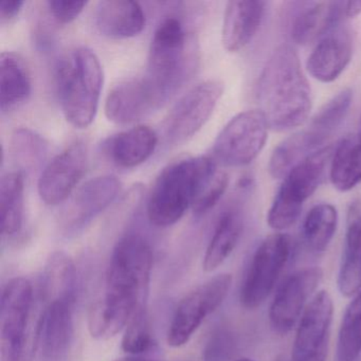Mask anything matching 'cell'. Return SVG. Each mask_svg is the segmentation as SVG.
I'll return each mask as SVG.
<instances>
[{"label":"cell","mask_w":361,"mask_h":361,"mask_svg":"<svg viewBox=\"0 0 361 361\" xmlns=\"http://www.w3.org/2000/svg\"><path fill=\"white\" fill-rule=\"evenodd\" d=\"M337 284L346 298L361 290V214L354 209L348 217Z\"/></svg>","instance_id":"24"},{"label":"cell","mask_w":361,"mask_h":361,"mask_svg":"<svg viewBox=\"0 0 361 361\" xmlns=\"http://www.w3.org/2000/svg\"><path fill=\"white\" fill-rule=\"evenodd\" d=\"M242 232L243 219L238 211H227L219 217L204 253L202 262L204 271H214L223 265L238 246Z\"/></svg>","instance_id":"25"},{"label":"cell","mask_w":361,"mask_h":361,"mask_svg":"<svg viewBox=\"0 0 361 361\" xmlns=\"http://www.w3.org/2000/svg\"><path fill=\"white\" fill-rule=\"evenodd\" d=\"M331 185L340 192H348L361 183V141L359 137L342 139L329 166Z\"/></svg>","instance_id":"26"},{"label":"cell","mask_w":361,"mask_h":361,"mask_svg":"<svg viewBox=\"0 0 361 361\" xmlns=\"http://www.w3.org/2000/svg\"><path fill=\"white\" fill-rule=\"evenodd\" d=\"M56 90L63 114L77 128L90 126L96 118L104 75L98 56L79 47L59 62Z\"/></svg>","instance_id":"4"},{"label":"cell","mask_w":361,"mask_h":361,"mask_svg":"<svg viewBox=\"0 0 361 361\" xmlns=\"http://www.w3.org/2000/svg\"><path fill=\"white\" fill-rule=\"evenodd\" d=\"M268 130L267 120L259 109L238 114L224 126L215 139V159L226 166L251 164L265 147Z\"/></svg>","instance_id":"8"},{"label":"cell","mask_w":361,"mask_h":361,"mask_svg":"<svg viewBox=\"0 0 361 361\" xmlns=\"http://www.w3.org/2000/svg\"><path fill=\"white\" fill-rule=\"evenodd\" d=\"M265 1L232 0L226 6L221 42L229 52H238L251 43L265 16Z\"/></svg>","instance_id":"18"},{"label":"cell","mask_w":361,"mask_h":361,"mask_svg":"<svg viewBox=\"0 0 361 361\" xmlns=\"http://www.w3.org/2000/svg\"><path fill=\"white\" fill-rule=\"evenodd\" d=\"M320 147L321 143L307 128L291 135L274 149L270 157L268 170L272 178L284 179L297 164Z\"/></svg>","instance_id":"27"},{"label":"cell","mask_w":361,"mask_h":361,"mask_svg":"<svg viewBox=\"0 0 361 361\" xmlns=\"http://www.w3.org/2000/svg\"><path fill=\"white\" fill-rule=\"evenodd\" d=\"M338 226L337 209L331 204L312 207L306 214L302 227L303 240L308 250L322 253L331 244Z\"/></svg>","instance_id":"30"},{"label":"cell","mask_w":361,"mask_h":361,"mask_svg":"<svg viewBox=\"0 0 361 361\" xmlns=\"http://www.w3.org/2000/svg\"><path fill=\"white\" fill-rule=\"evenodd\" d=\"M228 185H229V176L224 172L216 173L197 200L194 202L192 207L194 214L202 216L209 212L211 209L214 208L227 191Z\"/></svg>","instance_id":"36"},{"label":"cell","mask_w":361,"mask_h":361,"mask_svg":"<svg viewBox=\"0 0 361 361\" xmlns=\"http://www.w3.org/2000/svg\"><path fill=\"white\" fill-rule=\"evenodd\" d=\"M293 253V240L282 232L271 234L259 245L251 257L240 290L243 307H259L274 291Z\"/></svg>","instance_id":"7"},{"label":"cell","mask_w":361,"mask_h":361,"mask_svg":"<svg viewBox=\"0 0 361 361\" xmlns=\"http://www.w3.org/2000/svg\"><path fill=\"white\" fill-rule=\"evenodd\" d=\"M331 147H321L295 166L283 179L267 214L270 228L281 232L293 227L304 202L318 189L331 157Z\"/></svg>","instance_id":"6"},{"label":"cell","mask_w":361,"mask_h":361,"mask_svg":"<svg viewBox=\"0 0 361 361\" xmlns=\"http://www.w3.org/2000/svg\"><path fill=\"white\" fill-rule=\"evenodd\" d=\"M25 177L22 171L4 175L0 181V219L4 235L12 236L24 223Z\"/></svg>","instance_id":"28"},{"label":"cell","mask_w":361,"mask_h":361,"mask_svg":"<svg viewBox=\"0 0 361 361\" xmlns=\"http://www.w3.org/2000/svg\"><path fill=\"white\" fill-rule=\"evenodd\" d=\"M359 139H360L361 141V122H360V133H359Z\"/></svg>","instance_id":"42"},{"label":"cell","mask_w":361,"mask_h":361,"mask_svg":"<svg viewBox=\"0 0 361 361\" xmlns=\"http://www.w3.org/2000/svg\"><path fill=\"white\" fill-rule=\"evenodd\" d=\"M77 271L73 259L63 251L50 255L44 276V293L47 302L52 300H75Z\"/></svg>","instance_id":"29"},{"label":"cell","mask_w":361,"mask_h":361,"mask_svg":"<svg viewBox=\"0 0 361 361\" xmlns=\"http://www.w3.org/2000/svg\"><path fill=\"white\" fill-rule=\"evenodd\" d=\"M39 319L35 320V293L30 281L22 276L10 280L0 303L1 361H32L39 346Z\"/></svg>","instance_id":"5"},{"label":"cell","mask_w":361,"mask_h":361,"mask_svg":"<svg viewBox=\"0 0 361 361\" xmlns=\"http://www.w3.org/2000/svg\"><path fill=\"white\" fill-rule=\"evenodd\" d=\"M170 98V92L145 73L121 82L109 92L105 115L117 124L135 123L158 111Z\"/></svg>","instance_id":"12"},{"label":"cell","mask_w":361,"mask_h":361,"mask_svg":"<svg viewBox=\"0 0 361 361\" xmlns=\"http://www.w3.org/2000/svg\"><path fill=\"white\" fill-rule=\"evenodd\" d=\"M48 147L47 140L29 128H18L12 134V156L26 169L41 166L47 157Z\"/></svg>","instance_id":"33"},{"label":"cell","mask_w":361,"mask_h":361,"mask_svg":"<svg viewBox=\"0 0 361 361\" xmlns=\"http://www.w3.org/2000/svg\"><path fill=\"white\" fill-rule=\"evenodd\" d=\"M323 278L319 267L298 270L282 283L270 304L268 320L274 333L284 336L299 323Z\"/></svg>","instance_id":"14"},{"label":"cell","mask_w":361,"mask_h":361,"mask_svg":"<svg viewBox=\"0 0 361 361\" xmlns=\"http://www.w3.org/2000/svg\"><path fill=\"white\" fill-rule=\"evenodd\" d=\"M157 145V133L149 126H138L111 137L106 151L117 166L135 168L147 161Z\"/></svg>","instance_id":"22"},{"label":"cell","mask_w":361,"mask_h":361,"mask_svg":"<svg viewBox=\"0 0 361 361\" xmlns=\"http://www.w3.org/2000/svg\"><path fill=\"white\" fill-rule=\"evenodd\" d=\"M152 266L153 252L142 236L128 234L117 243L107 268L104 293L88 317L92 337H115L137 312L147 307Z\"/></svg>","instance_id":"1"},{"label":"cell","mask_w":361,"mask_h":361,"mask_svg":"<svg viewBox=\"0 0 361 361\" xmlns=\"http://www.w3.org/2000/svg\"><path fill=\"white\" fill-rule=\"evenodd\" d=\"M185 48L187 32L183 23L175 16L164 18L152 39L147 73L171 94L185 78Z\"/></svg>","instance_id":"10"},{"label":"cell","mask_w":361,"mask_h":361,"mask_svg":"<svg viewBox=\"0 0 361 361\" xmlns=\"http://www.w3.org/2000/svg\"><path fill=\"white\" fill-rule=\"evenodd\" d=\"M224 83L210 79L190 88L175 103L164 121V133L173 145L185 142L208 122L224 94Z\"/></svg>","instance_id":"11"},{"label":"cell","mask_w":361,"mask_h":361,"mask_svg":"<svg viewBox=\"0 0 361 361\" xmlns=\"http://www.w3.org/2000/svg\"><path fill=\"white\" fill-rule=\"evenodd\" d=\"M154 345L147 307L134 314L124 329L122 350L132 356L149 352Z\"/></svg>","instance_id":"34"},{"label":"cell","mask_w":361,"mask_h":361,"mask_svg":"<svg viewBox=\"0 0 361 361\" xmlns=\"http://www.w3.org/2000/svg\"><path fill=\"white\" fill-rule=\"evenodd\" d=\"M87 4L83 0H48L47 7L56 22L69 24L82 13Z\"/></svg>","instance_id":"37"},{"label":"cell","mask_w":361,"mask_h":361,"mask_svg":"<svg viewBox=\"0 0 361 361\" xmlns=\"http://www.w3.org/2000/svg\"><path fill=\"white\" fill-rule=\"evenodd\" d=\"M94 23L101 35L111 39H128L142 32L145 13L132 0H104L97 6Z\"/></svg>","instance_id":"21"},{"label":"cell","mask_w":361,"mask_h":361,"mask_svg":"<svg viewBox=\"0 0 361 361\" xmlns=\"http://www.w3.org/2000/svg\"><path fill=\"white\" fill-rule=\"evenodd\" d=\"M257 100L270 130L287 132L307 120L312 90L290 46L276 48L266 63L257 84Z\"/></svg>","instance_id":"2"},{"label":"cell","mask_w":361,"mask_h":361,"mask_svg":"<svg viewBox=\"0 0 361 361\" xmlns=\"http://www.w3.org/2000/svg\"><path fill=\"white\" fill-rule=\"evenodd\" d=\"M334 303L329 291L320 290L306 306L291 348V361H326Z\"/></svg>","instance_id":"13"},{"label":"cell","mask_w":361,"mask_h":361,"mask_svg":"<svg viewBox=\"0 0 361 361\" xmlns=\"http://www.w3.org/2000/svg\"><path fill=\"white\" fill-rule=\"evenodd\" d=\"M216 173V164L208 156L169 164L158 175L149 194L147 213L152 225L166 228L180 221Z\"/></svg>","instance_id":"3"},{"label":"cell","mask_w":361,"mask_h":361,"mask_svg":"<svg viewBox=\"0 0 361 361\" xmlns=\"http://www.w3.org/2000/svg\"><path fill=\"white\" fill-rule=\"evenodd\" d=\"M121 191V183L114 175L90 179L75 192L65 214L66 230L75 231L90 224L105 210Z\"/></svg>","instance_id":"16"},{"label":"cell","mask_w":361,"mask_h":361,"mask_svg":"<svg viewBox=\"0 0 361 361\" xmlns=\"http://www.w3.org/2000/svg\"><path fill=\"white\" fill-rule=\"evenodd\" d=\"M361 356V290L350 302L341 324L337 342L338 361H357Z\"/></svg>","instance_id":"31"},{"label":"cell","mask_w":361,"mask_h":361,"mask_svg":"<svg viewBox=\"0 0 361 361\" xmlns=\"http://www.w3.org/2000/svg\"><path fill=\"white\" fill-rule=\"evenodd\" d=\"M231 285V274H217L181 299L166 334L169 345L180 348L187 344L207 317L223 304Z\"/></svg>","instance_id":"9"},{"label":"cell","mask_w":361,"mask_h":361,"mask_svg":"<svg viewBox=\"0 0 361 361\" xmlns=\"http://www.w3.org/2000/svg\"><path fill=\"white\" fill-rule=\"evenodd\" d=\"M32 92L30 71L25 61L14 52L0 56V109L9 113L26 102Z\"/></svg>","instance_id":"23"},{"label":"cell","mask_w":361,"mask_h":361,"mask_svg":"<svg viewBox=\"0 0 361 361\" xmlns=\"http://www.w3.org/2000/svg\"><path fill=\"white\" fill-rule=\"evenodd\" d=\"M352 101L353 92L350 88L338 92L314 115L307 130L323 145L348 115Z\"/></svg>","instance_id":"32"},{"label":"cell","mask_w":361,"mask_h":361,"mask_svg":"<svg viewBox=\"0 0 361 361\" xmlns=\"http://www.w3.org/2000/svg\"><path fill=\"white\" fill-rule=\"evenodd\" d=\"M75 300H52L47 302L39 319V346L47 359L63 356L73 336Z\"/></svg>","instance_id":"17"},{"label":"cell","mask_w":361,"mask_h":361,"mask_svg":"<svg viewBox=\"0 0 361 361\" xmlns=\"http://www.w3.org/2000/svg\"><path fill=\"white\" fill-rule=\"evenodd\" d=\"M353 39L346 29L331 31L320 39L308 56L306 67L314 79L331 83L340 77L350 64Z\"/></svg>","instance_id":"19"},{"label":"cell","mask_w":361,"mask_h":361,"mask_svg":"<svg viewBox=\"0 0 361 361\" xmlns=\"http://www.w3.org/2000/svg\"><path fill=\"white\" fill-rule=\"evenodd\" d=\"M117 361H153V360H149V359H145V358H142V357H139V356H130V357H126V358L119 359V360H117Z\"/></svg>","instance_id":"40"},{"label":"cell","mask_w":361,"mask_h":361,"mask_svg":"<svg viewBox=\"0 0 361 361\" xmlns=\"http://www.w3.org/2000/svg\"><path fill=\"white\" fill-rule=\"evenodd\" d=\"M291 20L290 33L298 45H308L324 37L345 16L346 3L316 1L301 3Z\"/></svg>","instance_id":"20"},{"label":"cell","mask_w":361,"mask_h":361,"mask_svg":"<svg viewBox=\"0 0 361 361\" xmlns=\"http://www.w3.org/2000/svg\"><path fill=\"white\" fill-rule=\"evenodd\" d=\"M25 5L22 0H5L0 4V22L1 24L10 23L18 18L20 12L22 11L23 6Z\"/></svg>","instance_id":"38"},{"label":"cell","mask_w":361,"mask_h":361,"mask_svg":"<svg viewBox=\"0 0 361 361\" xmlns=\"http://www.w3.org/2000/svg\"><path fill=\"white\" fill-rule=\"evenodd\" d=\"M279 361H282V360H279Z\"/></svg>","instance_id":"43"},{"label":"cell","mask_w":361,"mask_h":361,"mask_svg":"<svg viewBox=\"0 0 361 361\" xmlns=\"http://www.w3.org/2000/svg\"><path fill=\"white\" fill-rule=\"evenodd\" d=\"M361 13V1H348L346 3V18H354Z\"/></svg>","instance_id":"39"},{"label":"cell","mask_w":361,"mask_h":361,"mask_svg":"<svg viewBox=\"0 0 361 361\" xmlns=\"http://www.w3.org/2000/svg\"><path fill=\"white\" fill-rule=\"evenodd\" d=\"M235 361H255V360H252V359H249V358H240V359H238V360H235Z\"/></svg>","instance_id":"41"},{"label":"cell","mask_w":361,"mask_h":361,"mask_svg":"<svg viewBox=\"0 0 361 361\" xmlns=\"http://www.w3.org/2000/svg\"><path fill=\"white\" fill-rule=\"evenodd\" d=\"M88 151L85 143L75 141L52 158L39 176L37 190L45 204H62L85 175Z\"/></svg>","instance_id":"15"},{"label":"cell","mask_w":361,"mask_h":361,"mask_svg":"<svg viewBox=\"0 0 361 361\" xmlns=\"http://www.w3.org/2000/svg\"><path fill=\"white\" fill-rule=\"evenodd\" d=\"M236 338L231 329L219 326L209 336L202 350V361H230L236 350Z\"/></svg>","instance_id":"35"}]
</instances>
